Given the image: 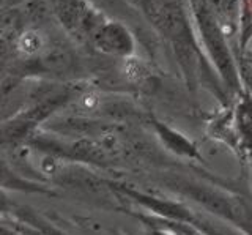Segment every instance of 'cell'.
Wrapping results in <instances>:
<instances>
[{
	"label": "cell",
	"mask_w": 252,
	"mask_h": 235,
	"mask_svg": "<svg viewBox=\"0 0 252 235\" xmlns=\"http://www.w3.org/2000/svg\"><path fill=\"white\" fill-rule=\"evenodd\" d=\"M195 13H197V22H199L205 44H207L211 56L215 57L219 69L222 73H227L228 77H235L232 57H230V54H228L222 29H220L216 19L211 16V13L205 8V6H199V8L195 10Z\"/></svg>",
	"instance_id": "cell-1"
},
{
	"label": "cell",
	"mask_w": 252,
	"mask_h": 235,
	"mask_svg": "<svg viewBox=\"0 0 252 235\" xmlns=\"http://www.w3.org/2000/svg\"><path fill=\"white\" fill-rule=\"evenodd\" d=\"M93 40L102 52L120 56L123 59L129 57L134 51L131 34L118 22H102L93 32Z\"/></svg>",
	"instance_id": "cell-2"
},
{
	"label": "cell",
	"mask_w": 252,
	"mask_h": 235,
	"mask_svg": "<svg viewBox=\"0 0 252 235\" xmlns=\"http://www.w3.org/2000/svg\"><path fill=\"white\" fill-rule=\"evenodd\" d=\"M156 131L159 137L162 139V142L167 145L170 150H173L178 155H186V156H197V152L194 145L189 142V140L181 136L180 133L170 130L169 127H165L162 123H155Z\"/></svg>",
	"instance_id": "cell-3"
},
{
	"label": "cell",
	"mask_w": 252,
	"mask_h": 235,
	"mask_svg": "<svg viewBox=\"0 0 252 235\" xmlns=\"http://www.w3.org/2000/svg\"><path fill=\"white\" fill-rule=\"evenodd\" d=\"M16 46H18V49L22 54H26V56H35V54H38L43 49L44 40L41 34L36 32V30H27V32L21 34Z\"/></svg>",
	"instance_id": "cell-4"
},
{
	"label": "cell",
	"mask_w": 252,
	"mask_h": 235,
	"mask_svg": "<svg viewBox=\"0 0 252 235\" xmlns=\"http://www.w3.org/2000/svg\"><path fill=\"white\" fill-rule=\"evenodd\" d=\"M122 71H123L126 79L131 81V82H139L148 76V68L145 65V62L140 60L139 57H134V56L123 59Z\"/></svg>",
	"instance_id": "cell-5"
},
{
	"label": "cell",
	"mask_w": 252,
	"mask_h": 235,
	"mask_svg": "<svg viewBox=\"0 0 252 235\" xmlns=\"http://www.w3.org/2000/svg\"><path fill=\"white\" fill-rule=\"evenodd\" d=\"M236 125L243 133H252V98L243 97L238 107H236Z\"/></svg>",
	"instance_id": "cell-6"
},
{
	"label": "cell",
	"mask_w": 252,
	"mask_h": 235,
	"mask_svg": "<svg viewBox=\"0 0 252 235\" xmlns=\"http://www.w3.org/2000/svg\"><path fill=\"white\" fill-rule=\"evenodd\" d=\"M249 3H251V10H252V0H249Z\"/></svg>",
	"instance_id": "cell-7"
},
{
	"label": "cell",
	"mask_w": 252,
	"mask_h": 235,
	"mask_svg": "<svg viewBox=\"0 0 252 235\" xmlns=\"http://www.w3.org/2000/svg\"><path fill=\"white\" fill-rule=\"evenodd\" d=\"M213 2H218V0H213Z\"/></svg>",
	"instance_id": "cell-8"
}]
</instances>
